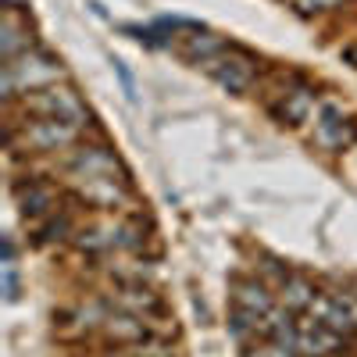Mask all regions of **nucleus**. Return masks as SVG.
<instances>
[{
  "label": "nucleus",
  "instance_id": "nucleus-2",
  "mask_svg": "<svg viewBox=\"0 0 357 357\" xmlns=\"http://www.w3.org/2000/svg\"><path fill=\"white\" fill-rule=\"evenodd\" d=\"M25 114H33V118H65V122H75L82 129L89 126V111H86L82 97L72 86H61V82L29 93L25 97Z\"/></svg>",
  "mask_w": 357,
  "mask_h": 357
},
{
  "label": "nucleus",
  "instance_id": "nucleus-21",
  "mask_svg": "<svg viewBox=\"0 0 357 357\" xmlns=\"http://www.w3.org/2000/svg\"><path fill=\"white\" fill-rule=\"evenodd\" d=\"M100 357H136V354H129V350L122 347V350H107V354H100Z\"/></svg>",
  "mask_w": 357,
  "mask_h": 357
},
{
  "label": "nucleus",
  "instance_id": "nucleus-14",
  "mask_svg": "<svg viewBox=\"0 0 357 357\" xmlns=\"http://www.w3.org/2000/svg\"><path fill=\"white\" fill-rule=\"evenodd\" d=\"M75 236V218L68 207H57L54 215H47L43 222H36L33 229V243L36 247H50V243H65Z\"/></svg>",
  "mask_w": 357,
  "mask_h": 357
},
{
  "label": "nucleus",
  "instance_id": "nucleus-8",
  "mask_svg": "<svg viewBox=\"0 0 357 357\" xmlns=\"http://www.w3.org/2000/svg\"><path fill=\"white\" fill-rule=\"evenodd\" d=\"M314 139L325 146V151L340 154V151H347V146L357 139V126L343 114V107L325 104V107L318 111V118H314Z\"/></svg>",
  "mask_w": 357,
  "mask_h": 357
},
{
  "label": "nucleus",
  "instance_id": "nucleus-1",
  "mask_svg": "<svg viewBox=\"0 0 357 357\" xmlns=\"http://www.w3.org/2000/svg\"><path fill=\"white\" fill-rule=\"evenodd\" d=\"M65 79V65L43 47L25 50L15 61H4V100L11 104L15 97H29L36 89H47Z\"/></svg>",
  "mask_w": 357,
  "mask_h": 357
},
{
  "label": "nucleus",
  "instance_id": "nucleus-15",
  "mask_svg": "<svg viewBox=\"0 0 357 357\" xmlns=\"http://www.w3.org/2000/svg\"><path fill=\"white\" fill-rule=\"evenodd\" d=\"M311 107H314V89L311 86H301V89H282V107H272L286 126H301L304 118L311 114Z\"/></svg>",
  "mask_w": 357,
  "mask_h": 357
},
{
  "label": "nucleus",
  "instance_id": "nucleus-9",
  "mask_svg": "<svg viewBox=\"0 0 357 357\" xmlns=\"http://www.w3.org/2000/svg\"><path fill=\"white\" fill-rule=\"evenodd\" d=\"M296 350L304 357H329V354L347 350V336L333 333L329 325H321L318 318L307 314V321L296 325Z\"/></svg>",
  "mask_w": 357,
  "mask_h": 357
},
{
  "label": "nucleus",
  "instance_id": "nucleus-11",
  "mask_svg": "<svg viewBox=\"0 0 357 357\" xmlns=\"http://www.w3.org/2000/svg\"><path fill=\"white\" fill-rule=\"evenodd\" d=\"M104 340H111V343H118V347H132V343H139V340H146V336H154V325L146 321V318H136V314H111L107 321H104Z\"/></svg>",
  "mask_w": 357,
  "mask_h": 357
},
{
  "label": "nucleus",
  "instance_id": "nucleus-13",
  "mask_svg": "<svg viewBox=\"0 0 357 357\" xmlns=\"http://www.w3.org/2000/svg\"><path fill=\"white\" fill-rule=\"evenodd\" d=\"M232 304L240 311H250L257 318L272 314V289H268L261 279H236L232 282Z\"/></svg>",
  "mask_w": 357,
  "mask_h": 357
},
{
  "label": "nucleus",
  "instance_id": "nucleus-18",
  "mask_svg": "<svg viewBox=\"0 0 357 357\" xmlns=\"http://www.w3.org/2000/svg\"><path fill=\"white\" fill-rule=\"evenodd\" d=\"M243 357H296V350H286V347H279L275 340H264V343L247 347Z\"/></svg>",
  "mask_w": 357,
  "mask_h": 357
},
{
  "label": "nucleus",
  "instance_id": "nucleus-3",
  "mask_svg": "<svg viewBox=\"0 0 357 357\" xmlns=\"http://www.w3.org/2000/svg\"><path fill=\"white\" fill-rule=\"evenodd\" d=\"M72 190L79 204L93 207V211H122L136 200L129 178H72Z\"/></svg>",
  "mask_w": 357,
  "mask_h": 357
},
{
  "label": "nucleus",
  "instance_id": "nucleus-10",
  "mask_svg": "<svg viewBox=\"0 0 357 357\" xmlns=\"http://www.w3.org/2000/svg\"><path fill=\"white\" fill-rule=\"evenodd\" d=\"M33 29L18 11H4V22H0V57L4 61H15L25 50H33Z\"/></svg>",
  "mask_w": 357,
  "mask_h": 357
},
{
  "label": "nucleus",
  "instance_id": "nucleus-17",
  "mask_svg": "<svg viewBox=\"0 0 357 357\" xmlns=\"http://www.w3.org/2000/svg\"><path fill=\"white\" fill-rule=\"evenodd\" d=\"M225 50V43L218 40V36H211V33H197V36H190L186 40V54L193 57V61H200V65H207L211 57H218Z\"/></svg>",
  "mask_w": 357,
  "mask_h": 357
},
{
  "label": "nucleus",
  "instance_id": "nucleus-4",
  "mask_svg": "<svg viewBox=\"0 0 357 357\" xmlns=\"http://www.w3.org/2000/svg\"><path fill=\"white\" fill-rule=\"evenodd\" d=\"M204 72L211 75L218 86H225L229 93H247L257 79V68H254V57L240 47H225L218 57L204 65Z\"/></svg>",
  "mask_w": 357,
  "mask_h": 357
},
{
  "label": "nucleus",
  "instance_id": "nucleus-5",
  "mask_svg": "<svg viewBox=\"0 0 357 357\" xmlns=\"http://www.w3.org/2000/svg\"><path fill=\"white\" fill-rule=\"evenodd\" d=\"M68 175L72 178H129L118 154L107 143H82L68 158Z\"/></svg>",
  "mask_w": 357,
  "mask_h": 357
},
{
  "label": "nucleus",
  "instance_id": "nucleus-7",
  "mask_svg": "<svg viewBox=\"0 0 357 357\" xmlns=\"http://www.w3.org/2000/svg\"><path fill=\"white\" fill-rule=\"evenodd\" d=\"M11 190H15V204H18L22 218H29V222H43L47 215L57 211V190L47 183V178L29 175V178H18Z\"/></svg>",
  "mask_w": 357,
  "mask_h": 357
},
{
  "label": "nucleus",
  "instance_id": "nucleus-20",
  "mask_svg": "<svg viewBox=\"0 0 357 357\" xmlns=\"http://www.w3.org/2000/svg\"><path fill=\"white\" fill-rule=\"evenodd\" d=\"M25 8H29V0H4V11H18V15H25Z\"/></svg>",
  "mask_w": 357,
  "mask_h": 357
},
{
  "label": "nucleus",
  "instance_id": "nucleus-16",
  "mask_svg": "<svg viewBox=\"0 0 357 357\" xmlns=\"http://www.w3.org/2000/svg\"><path fill=\"white\" fill-rule=\"evenodd\" d=\"M314 296H318V286L311 282V279H304V275H286L282 279V307L286 311H307L311 304H314Z\"/></svg>",
  "mask_w": 357,
  "mask_h": 357
},
{
  "label": "nucleus",
  "instance_id": "nucleus-12",
  "mask_svg": "<svg viewBox=\"0 0 357 357\" xmlns=\"http://www.w3.org/2000/svg\"><path fill=\"white\" fill-rule=\"evenodd\" d=\"M154 261L151 257H139V254H129V257H118L107 264V275L118 282V286H154Z\"/></svg>",
  "mask_w": 357,
  "mask_h": 357
},
{
  "label": "nucleus",
  "instance_id": "nucleus-6",
  "mask_svg": "<svg viewBox=\"0 0 357 357\" xmlns=\"http://www.w3.org/2000/svg\"><path fill=\"white\" fill-rule=\"evenodd\" d=\"M107 304L118 314H136L146 321H158L165 318V301L154 286H118L107 293Z\"/></svg>",
  "mask_w": 357,
  "mask_h": 357
},
{
  "label": "nucleus",
  "instance_id": "nucleus-19",
  "mask_svg": "<svg viewBox=\"0 0 357 357\" xmlns=\"http://www.w3.org/2000/svg\"><path fill=\"white\" fill-rule=\"evenodd\" d=\"M296 8H301L304 15H311V11H325V8H333L336 0H293Z\"/></svg>",
  "mask_w": 357,
  "mask_h": 357
}]
</instances>
